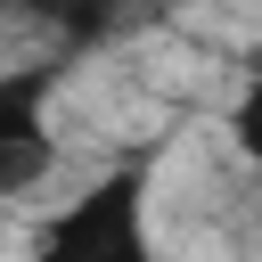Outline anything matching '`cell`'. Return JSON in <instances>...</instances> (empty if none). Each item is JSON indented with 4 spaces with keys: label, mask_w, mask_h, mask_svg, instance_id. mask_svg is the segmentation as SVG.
Returning <instances> with one entry per match:
<instances>
[{
    "label": "cell",
    "mask_w": 262,
    "mask_h": 262,
    "mask_svg": "<svg viewBox=\"0 0 262 262\" xmlns=\"http://www.w3.org/2000/svg\"><path fill=\"white\" fill-rule=\"evenodd\" d=\"M147 172L156 147L123 156L115 172H98L66 213L41 221L25 262H156V229H147Z\"/></svg>",
    "instance_id": "cell-1"
},
{
    "label": "cell",
    "mask_w": 262,
    "mask_h": 262,
    "mask_svg": "<svg viewBox=\"0 0 262 262\" xmlns=\"http://www.w3.org/2000/svg\"><path fill=\"white\" fill-rule=\"evenodd\" d=\"M74 57H33V66H0V196H25L57 172V139H49V106L66 90Z\"/></svg>",
    "instance_id": "cell-2"
},
{
    "label": "cell",
    "mask_w": 262,
    "mask_h": 262,
    "mask_svg": "<svg viewBox=\"0 0 262 262\" xmlns=\"http://www.w3.org/2000/svg\"><path fill=\"white\" fill-rule=\"evenodd\" d=\"M229 147L262 172V41L237 57V98H229Z\"/></svg>",
    "instance_id": "cell-4"
},
{
    "label": "cell",
    "mask_w": 262,
    "mask_h": 262,
    "mask_svg": "<svg viewBox=\"0 0 262 262\" xmlns=\"http://www.w3.org/2000/svg\"><path fill=\"white\" fill-rule=\"evenodd\" d=\"M25 25H41L49 41H57V57H98V49H115L123 41V25H131V0H8Z\"/></svg>",
    "instance_id": "cell-3"
}]
</instances>
